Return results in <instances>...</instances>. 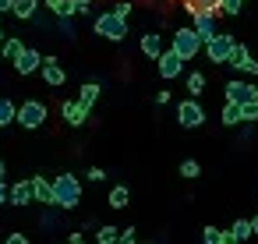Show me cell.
Instances as JSON below:
<instances>
[{"instance_id": "cell-24", "label": "cell", "mask_w": 258, "mask_h": 244, "mask_svg": "<svg viewBox=\"0 0 258 244\" xmlns=\"http://www.w3.org/2000/svg\"><path fill=\"white\" fill-rule=\"evenodd\" d=\"M230 230H233V240H247V237L254 233V226H251V219H237V223H233Z\"/></svg>"}, {"instance_id": "cell-13", "label": "cell", "mask_w": 258, "mask_h": 244, "mask_svg": "<svg viewBox=\"0 0 258 244\" xmlns=\"http://www.w3.org/2000/svg\"><path fill=\"white\" fill-rule=\"evenodd\" d=\"M46 8H50L53 18H60V22H68V18H75V15L82 11L78 0H46Z\"/></svg>"}, {"instance_id": "cell-33", "label": "cell", "mask_w": 258, "mask_h": 244, "mask_svg": "<svg viewBox=\"0 0 258 244\" xmlns=\"http://www.w3.org/2000/svg\"><path fill=\"white\" fill-rule=\"evenodd\" d=\"M113 11H117V15H120V18H131V4H117V8H113Z\"/></svg>"}, {"instance_id": "cell-20", "label": "cell", "mask_w": 258, "mask_h": 244, "mask_svg": "<svg viewBox=\"0 0 258 244\" xmlns=\"http://www.w3.org/2000/svg\"><path fill=\"white\" fill-rule=\"evenodd\" d=\"M8 124H18V106L11 99H0V128H8Z\"/></svg>"}, {"instance_id": "cell-9", "label": "cell", "mask_w": 258, "mask_h": 244, "mask_svg": "<svg viewBox=\"0 0 258 244\" xmlns=\"http://www.w3.org/2000/svg\"><path fill=\"white\" fill-rule=\"evenodd\" d=\"M39 75H43V82H46V85H53V89L68 82V75H64V68H60V60H57V57H43Z\"/></svg>"}, {"instance_id": "cell-3", "label": "cell", "mask_w": 258, "mask_h": 244, "mask_svg": "<svg viewBox=\"0 0 258 244\" xmlns=\"http://www.w3.org/2000/svg\"><path fill=\"white\" fill-rule=\"evenodd\" d=\"M173 50H177L184 60H195V57L205 50V39L198 36L195 25H191V29H177V32H173Z\"/></svg>"}, {"instance_id": "cell-16", "label": "cell", "mask_w": 258, "mask_h": 244, "mask_svg": "<svg viewBox=\"0 0 258 244\" xmlns=\"http://www.w3.org/2000/svg\"><path fill=\"white\" fill-rule=\"evenodd\" d=\"M32 188H36V202L53 205V180L50 177H32Z\"/></svg>"}, {"instance_id": "cell-2", "label": "cell", "mask_w": 258, "mask_h": 244, "mask_svg": "<svg viewBox=\"0 0 258 244\" xmlns=\"http://www.w3.org/2000/svg\"><path fill=\"white\" fill-rule=\"evenodd\" d=\"M92 29H96V36H103V39L120 43V39L127 36V18H120L117 11H106V15H99V18L92 22Z\"/></svg>"}, {"instance_id": "cell-31", "label": "cell", "mask_w": 258, "mask_h": 244, "mask_svg": "<svg viewBox=\"0 0 258 244\" xmlns=\"http://www.w3.org/2000/svg\"><path fill=\"white\" fill-rule=\"evenodd\" d=\"M0 205H11V188L0 180Z\"/></svg>"}, {"instance_id": "cell-28", "label": "cell", "mask_w": 258, "mask_h": 244, "mask_svg": "<svg viewBox=\"0 0 258 244\" xmlns=\"http://www.w3.org/2000/svg\"><path fill=\"white\" fill-rule=\"evenodd\" d=\"M180 177H187V180H195V177H202V166H198L195 159H184V163H180Z\"/></svg>"}, {"instance_id": "cell-17", "label": "cell", "mask_w": 258, "mask_h": 244, "mask_svg": "<svg viewBox=\"0 0 258 244\" xmlns=\"http://www.w3.org/2000/svg\"><path fill=\"white\" fill-rule=\"evenodd\" d=\"M205 244H233V230H219V226H205L202 230Z\"/></svg>"}, {"instance_id": "cell-37", "label": "cell", "mask_w": 258, "mask_h": 244, "mask_svg": "<svg viewBox=\"0 0 258 244\" xmlns=\"http://www.w3.org/2000/svg\"><path fill=\"white\" fill-rule=\"evenodd\" d=\"M8 177V166H4V159H0V180H4Z\"/></svg>"}, {"instance_id": "cell-7", "label": "cell", "mask_w": 258, "mask_h": 244, "mask_svg": "<svg viewBox=\"0 0 258 244\" xmlns=\"http://www.w3.org/2000/svg\"><path fill=\"white\" fill-rule=\"evenodd\" d=\"M156 64H159V75H163L166 82H170V78H177V75L184 71V57H180L173 46H170V50H163V57H159Z\"/></svg>"}, {"instance_id": "cell-6", "label": "cell", "mask_w": 258, "mask_h": 244, "mask_svg": "<svg viewBox=\"0 0 258 244\" xmlns=\"http://www.w3.org/2000/svg\"><path fill=\"white\" fill-rule=\"evenodd\" d=\"M177 120H180V128H202L205 124V110H202L198 96H191L177 106Z\"/></svg>"}, {"instance_id": "cell-22", "label": "cell", "mask_w": 258, "mask_h": 244, "mask_svg": "<svg viewBox=\"0 0 258 244\" xmlns=\"http://www.w3.org/2000/svg\"><path fill=\"white\" fill-rule=\"evenodd\" d=\"M36 11H39V0H15V15H18L22 22L36 18Z\"/></svg>"}, {"instance_id": "cell-10", "label": "cell", "mask_w": 258, "mask_h": 244, "mask_svg": "<svg viewBox=\"0 0 258 244\" xmlns=\"http://www.w3.org/2000/svg\"><path fill=\"white\" fill-rule=\"evenodd\" d=\"M226 99L233 103H247V99H258V85H247V82H226Z\"/></svg>"}, {"instance_id": "cell-8", "label": "cell", "mask_w": 258, "mask_h": 244, "mask_svg": "<svg viewBox=\"0 0 258 244\" xmlns=\"http://www.w3.org/2000/svg\"><path fill=\"white\" fill-rule=\"evenodd\" d=\"M15 68H18V75H36V71L43 68V53L32 50V46H25V50L15 57Z\"/></svg>"}, {"instance_id": "cell-11", "label": "cell", "mask_w": 258, "mask_h": 244, "mask_svg": "<svg viewBox=\"0 0 258 244\" xmlns=\"http://www.w3.org/2000/svg\"><path fill=\"white\" fill-rule=\"evenodd\" d=\"M230 68H237V71H244V75H258V60H254V57H251V50H247V46H240V43H237V50H233Z\"/></svg>"}, {"instance_id": "cell-40", "label": "cell", "mask_w": 258, "mask_h": 244, "mask_svg": "<svg viewBox=\"0 0 258 244\" xmlns=\"http://www.w3.org/2000/svg\"><path fill=\"white\" fill-rule=\"evenodd\" d=\"M0 57H4V53H0Z\"/></svg>"}, {"instance_id": "cell-35", "label": "cell", "mask_w": 258, "mask_h": 244, "mask_svg": "<svg viewBox=\"0 0 258 244\" xmlns=\"http://www.w3.org/2000/svg\"><path fill=\"white\" fill-rule=\"evenodd\" d=\"M4 11H15V0H0V15Z\"/></svg>"}, {"instance_id": "cell-29", "label": "cell", "mask_w": 258, "mask_h": 244, "mask_svg": "<svg viewBox=\"0 0 258 244\" xmlns=\"http://www.w3.org/2000/svg\"><path fill=\"white\" fill-rule=\"evenodd\" d=\"M240 113H244V120H258V99L240 103Z\"/></svg>"}, {"instance_id": "cell-15", "label": "cell", "mask_w": 258, "mask_h": 244, "mask_svg": "<svg viewBox=\"0 0 258 244\" xmlns=\"http://www.w3.org/2000/svg\"><path fill=\"white\" fill-rule=\"evenodd\" d=\"M142 53H145L149 60H159V57H163V36H156V32L142 36Z\"/></svg>"}, {"instance_id": "cell-34", "label": "cell", "mask_w": 258, "mask_h": 244, "mask_svg": "<svg viewBox=\"0 0 258 244\" xmlns=\"http://www.w3.org/2000/svg\"><path fill=\"white\" fill-rule=\"evenodd\" d=\"M8 244H25V233H8Z\"/></svg>"}, {"instance_id": "cell-39", "label": "cell", "mask_w": 258, "mask_h": 244, "mask_svg": "<svg viewBox=\"0 0 258 244\" xmlns=\"http://www.w3.org/2000/svg\"><path fill=\"white\" fill-rule=\"evenodd\" d=\"M0 43H4V29H0Z\"/></svg>"}, {"instance_id": "cell-19", "label": "cell", "mask_w": 258, "mask_h": 244, "mask_svg": "<svg viewBox=\"0 0 258 244\" xmlns=\"http://www.w3.org/2000/svg\"><path fill=\"white\" fill-rule=\"evenodd\" d=\"M127 202H131V188L127 184H117L110 191V209H127Z\"/></svg>"}, {"instance_id": "cell-38", "label": "cell", "mask_w": 258, "mask_h": 244, "mask_svg": "<svg viewBox=\"0 0 258 244\" xmlns=\"http://www.w3.org/2000/svg\"><path fill=\"white\" fill-rule=\"evenodd\" d=\"M251 226H254V233H258V216H254V219H251Z\"/></svg>"}, {"instance_id": "cell-21", "label": "cell", "mask_w": 258, "mask_h": 244, "mask_svg": "<svg viewBox=\"0 0 258 244\" xmlns=\"http://www.w3.org/2000/svg\"><path fill=\"white\" fill-rule=\"evenodd\" d=\"M240 120H244V113H240V103L226 99V106H223V124H226V128H233V124H240Z\"/></svg>"}, {"instance_id": "cell-4", "label": "cell", "mask_w": 258, "mask_h": 244, "mask_svg": "<svg viewBox=\"0 0 258 244\" xmlns=\"http://www.w3.org/2000/svg\"><path fill=\"white\" fill-rule=\"evenodd\" d=\"M233 50H237V39L230 32H216L209 43H205V57L212 64H230L233 60Z\"/></svg>"}, {"instance_id": "cell-32", "label": "cell", "mask_w": 258, "mask_h": 244, "mask_svg": "<svg viewBox=\"0 0 258 244\" xmlns=\"http://www.w3.org/2000/svg\"><path fill=\"white\" fill-rule=\"evenodd\" d=\"M85 177H89V180H96V184H99V180H106V173H103V170H99V166H92V170H89V173H85Z\"/></svg>"}, {"instance_id": "cell-1", "label": "cell", "mask_w": 258, "mask_h": 244, "mask_svg": "<svg viewBox=\"0 0 258 244\" xmlns=\"http://www.w3.org/2000/svg\"><path fill=\"white\" fill-rule=\"evenodd\" d=\"M82 202V180L75 177V173H60V177H53V205H60V209H75Z\"/></svg>"}, {"instance_id": "cell-27", "label": "cell", "mask_w": 258, "mask_h": 244, "mask_svg": "<svg viewBox=\"0 0 258 244\" xmlns=\"http://www.w3.org/2000/svg\"><path fill=\"white\" fill-rule=\"evenodd\" d=\"M96 240H99V244H113V240H120V230H117V226H99Z\"/></svg>"}, {"instance_id": "cell-18", "label": "cell", "mask_w": 258, "mask_h": 244, "mask_svg": "<svg viewBox=\"0 0 258 244\" xmlns=\"http://www.w3.org/2000/svg\"><path fill=\"white\" fill-rule=\"evenodd\" d=\"M99 92H103V89H99V85H96V82H85V85H82V89H78V103H82V106H89V110H92V103H96V99H99Z\"/></svg>"}, {"instance_id": "cell-26", "label": "cell", "mask_w": 258, "mask_h": 244, "mask_svg": "<svg viewBox=\"0 0 258 244\" xmlns=\"http://www.w3.org/2000/svg\"><path fill=\"white\" fill-rule=\"evenodd\" d=\"M244 4H247V0H219V11L230 15V18H237V15L244 11Z\"/></svg>"}, {"instance_id": "cell-36", "label": "cell", "mask_w": 258, "mask_h": 244, "mask_svg": "<svg viewBox=\"0 0 258 244\" xmlns=\"http://www.w3.org/2000/svg\"><path fill=\"white\" fill-rule=\"evenodd\" d=\"M78 4H82V11H78V15H89V4H92V0H78Z\"/></svg>"}, {"instance_id": "cell-23", "label": "cell", "mask_w": 258, "mask_h": 244, "mask_svg": "<svg viewBox=\"0 0 258 244\" xmlns=\"http://www.w3.org/2000/svg\"><path fill=\"white\" fill-rule=\"evenodd\" d=\"M187 92H191V96H202V92H205V75H202V71H191V75H187Z\"/></svg>"}, {"instance_id": "cell-5", "label": "cell", "mask_w": 258, "mask_h": 244, "mask_svg": "<svg viewBox=\"0 0 258 244\" xmlns=\"http://www.w3.org/2000/svg\"><path fill=\"white\" fill-rule=\"evenodd\" d=\"M43 120H46V106H43V103H36V99H25V103L18 106V124H22L25 131H36V128H43Z\"/></svg>"}, {"instance_id": "cell-12", "label": "cell", "mask_w": 258, "mask_h": 244, "mask_svg": "<svg viewBox=\"0 0 258 244\" xmlns=\"http://www.w3.org/2000/svg\"><path fill=\"white\" fill-rule=\"evenodd\" d=\"M32 202H36L32 177H29V180H18V184H11V205H32Z\"/></svg>"}, {"instance_id": "cell-25", "label": "cell", "mask_w": 258, "mask_h": 244, "mask_svg": "<svg viewBox=\"0 0 258 244\" xmlns=\"http://www.w3.org/2000/svg\"><path fill=\"white\" fill-rule=\"evenodd\" d=\"M22 50H25V46H22V39H4V43H0V53H4L8 60H15Z\"/></svg>"}, {"instance_id": "cell-30", "label": "cell", "mask_w": 258, "mask_h": 244, "mask_svg": "<svg viewBox=\"0 0 258 244\" xmlns=\"http://www.w3.org/2000/svg\"><path fill=\"white\" fill-rule=\"evenodd\" d=\"M120 240H124V244H135V240H138V230H135V226H124V230H120Z\"/></svg>"}, {"instance_id": "cell-14", "label": "cell", "mask_w": 258, "mask_h": 244, "mask_svg": "<svg viewBox=\"0 0 258 244\" xmlns=\"http://www.w3.org/2000/svg\"><path fill=\"white\" fill-rule=\"evenodd\" d=\"M64 120H68L71 128H82V124L89 120V106H82L78 99H75V103H64Z\"/></svg>"}]
</instances>
